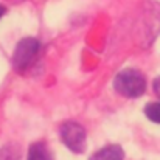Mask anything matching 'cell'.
Listing matches in <instances>:
<instances>
[{"label": "cell", "mask_w": 160, "mask_h": 160, "mask_svg": "<svg viewBox=\"0 0 160 160\" xmlns=\"http://www.w3.org/2000/svg\"><path fill=\"white\" fill-rule=\"evenodd\" d=\"M41 52V44L38 39L34 38H25L22 39L12 54V65L16 70L23 72L27 70L38 58V54Z\"/></svg>", "instance_id": "7a4b0ae2"}, {"label": "cell", "mask_w": 160, "mask_h": 160, "mask_svg": "<svg viewBox=\"0 0 160 160\" xmlns=\"http://www.w3.org/2000/svg\"><path fill=\"white\" fill-rule=\"evenodd\" d=\"M20 149L16 145H6L0 149V160H19Z\"/></svg>", "instance_id": "8992f818"}, {"label": "cell", "mask_w": 160, "mask_h": 160, "mask_svg": "<svg viewBox=\"0 0 160 160\" xmlns=\"http://www.w3.org/2000/svg\"><path fill=\"white\" fill-rule=\"evenodd\" d=\"M123 159H124V152H123L121 146L109 145L106 148L97 151L89 160H123Z\"/></svg>", "instance_id": "277c9868"}, {"label": "cell", "mask_w": 160, "mask_h": 160, "mask_svg": "<svg viewBox=\"0 0 160 160\" xmlns=\"http://www.w3.org/2000/svg\"><path fill=\"white\" fill-rule=\"evenodd\" d=\"M28 160H53V154L44 142H36L30 146Z\"/></svg>", "instance_id": "5b68a950"}, {"label": "cell", "mask_w": 160, "mask_h": 160, "mask_svg": "<svg viewBox=\"0 0 160 160\" xmlns=\"http://www.w3.org/2000/svg\"><path fill=\"white\" fill-rule=\"evenodd\" d=\"M154 92H156V95L160 98V76L154 81Z\"/></svg>", "instance_id": "ba28073f"}, {"label": "cell", "mask_w": 160, "mask_h": 160, "mask_svg": "<svg viewBox=\"0 0 160 160\" xmlns=\"http://www.w3.org/2000/svg\"><path fill=\"white\" fill-rule=\"evenodd\" d=\"M3 14H5V8H3V6H0V17H2Z\"/></svg>", "instance_id": "9c48e42d"}, {"label": "cell", "mask_w": 160, "mask_h": 160, "mask_svg": "<svg viewBox=\"0 0 160 160\" xmlns=\"http://www.w3.org/2000/svg\"><path fill=\"white\" fill-rule=\"evenodd\" d=\"M113 87L118 93H121L123 97L128 98H138L140 95L145 93L146 89V81L145 76L134 68H126L123 72H120L115 76L113 81Z\"/></svg>", "instance_id": "6da1fadb"}, {"label": "cell", "mask_w": 160, "mask_h": 160, "mask_svg": "<svg viewBox=\"0 0 160 160\" xmlns=\"http://www.w3.org/2000/svg\"><path fill=\"white\" fill-rule=\"evenodd\" d=\"M145 113L151 121L160 124V103H149L145 107Z\"/></svg>", "instance_id": "52a82bcc"}, {"label": "cell", "mask_w": 160, "mask_h": 160, "mask_svg": "<svg viewBox=\"0 0 160 160\" xmlns=\"http://www.w3.org/2000/svg\"><path fill=\"white\" fill-rule=\"evenodd\" d=\"M61 140L62 143L76 154L84 152L86 149V131L76 121H65L61 126Z\"/></svg>", "instance_id": "3957f363"}]
</instances>
